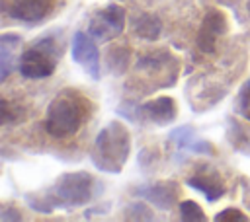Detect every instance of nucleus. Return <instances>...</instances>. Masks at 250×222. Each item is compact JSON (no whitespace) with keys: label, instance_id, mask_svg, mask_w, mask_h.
<instances>
[{"label":"nucleus","instance_id":"f03ea898","mask_svg":"<svg viewBox=\"0 0 250 222\" xmlns=\"http://www.w3.org/2000/svg\"><path fill=\"white\" fill-rule=\"evenodd\" d=\"M131 154V132L127 127L113 119L94 138L92 162L105 173H119Z\"/></svg>","mask_w":250,"mask_h":222},{"label":"nucleus","instance_id":"f3484780","mask_svg":"<svg viewBox=\"0 0 250 222\" xmlns=\"http://www.w3.org/2000/svg\"><path fill=\"white\" fill-rule=\"evenodd\" d=\"M129 58H131V53L127 47L123 45H115L107 51L105 55V64H107V70L115 76H121L125 74L127 66H129Z\"/></svg>","mask_w":250,"mask_h":222},{"label":"nucleus","instance_id":"6ab92c4d","mask_svg":"<svg viewBox=\"0 0 250 222\" xmlns=\"http://www.w3.org/2000/svg\"><path fill=\"white\" fill-rule=\"evenodd\" d=\"M178 208H180V218L182 220H188V222H201V220H205V212L201 210V206L195 201H189V199L180 201Z\"/></svg>","mask_w":250,"mask_h":222},{"label":"nucleus","instance_id":"dca6fc26","mask_svg":"<svg viewBox=\"0 0 250 222\" xmlns=\"http://www.w3.org/2000/svg\"><path fill=\"white\" fill-rule=\"evenodd\" d=\"M227 138L232 148L238 152L248 154L250 152V125L242 123L238 119H229L227 123Z\"/></svg>","mask_w":250,"mask_h":222},{"label":"nucleus","instance_id":"6e6552de","mask_svg":"<svg viewBox=\"0 0 250 222\" xmlns=\"http://www.w3.org/2000/svg\"><path fill=\"white\" fill-rule=\"evenodd\" d=\"M135 117L137 119H143L150 125H156V127H166L170 123L176 121L178 117V105L174 101V97H168V95H158L154 99H148L145 103H141L137 109H135Z\"/></svg>","mask_w":250,"mask_h":222},{"label":"nucleus","instance_id":"7ed1b4c3","mask_svg":"<svg viewBox=\"0 0 250 222\" xmlns=\"http://www.w3.org/2000/svg\"><path fill=\"white\" fill-rule=\"evenodd\" d=\"M100 181L88 171H66L62 173L45 193V203L55 208H78L88 204L96 197Z\"/></svg>","mask_w":250,"mask_h":222},{"label":"nucleus","instance_id":"9d476101","mask_svg":"<svg viewBox=\"0 0 250 222\" xmlns=\"http://www.w3.org/2000/svg\"><path fill=\"white\" fill-rule=\"evenodd\" d=\"M137 197L145 199L146 203L154 204L160 210H170L180 197V187L176 181L170 179H162V181H154V183H146L135 189Z\"/></svg>","mask_w":250,"mask_h":222},{"label":"nucleus","instance_id":"f8f14e48","mask_svg":"<svg viewBox=\"0 0 250 222\" xmlns=\"http://www.w3.org/2000/svg\"><path fill=\"white\" fill-rule=\"evenodd\" d=\"M55 6V0H10L8 14L23 23L43 21Z\"/></svg>","mask_w":250,"mask_h":222},{"label":"nucleus","instance_id":"423d86ee","mask_svg":"<svg viewBox=\"0 0 250 222\" xmlns=\"http://www.w3.org/2000/svg\"><path fill=\"white\" fill-rule=\"evenodd\" d=\"M135 70L145 72L148 76H156L158 88H170L178 80L180 66H178V60L174 58V55H170L168 51H156V53L139 56Z\"/></svg>","mask_w":250,"mask_h":222},{"label":"nucleus","instance_id":"a211bd4d","mask_svg":"<svg viewBox=\"0 0 250 222\" xmlns=\"http://www.w3.org/2000/svg\"><path fill=\"white\" fill-rule=\"evenodd\" d=\"M0 107H2V125L21 123L25 119V115H27V109L21 103H12L8 99H2Z\"/></svg>","mask_w":250,"mask_h":222},{"label":"nucleus","instance_id":"5701e85b","mask_svg":"<svg viewBox=\"0 0 250 222\" xmlns=\"http://www.w3.org/2000/svg\"><path fill=\"white\" fill-rule=\"evenodd\" d=\"M246 10H248V16H250V0L246 2Z\"/></svg>","mask_w":250,"mask_h":222},{"label":"nucleus","instance_id":"39448f33","mask_svg":"<svg viewBox=\"0 0 250 222\" xmlns=\"http://www.w3.org/2000/svg\"><path fill=\"white\" fill-rule=\"evenodd\" d=\"M125 29V8L119 4H109L98 10L88 23V33L98 43H107L119 37Z\"/></svg>","mask_w":250,"mask_h":222},{"label":"nucleus","instance_id":"412c9836","mask_svg":"<svg viewBox=\"0 0 250 222\" xmlns=\"http://www.w3.org/2000/svg\"><path fill=\"white\" fill-rule=\"evenodd\" d=\"M236 111L250 121V80H246L236 95Z\"/></svg>","mask_w":250,"mask_h":222},{"label":"nucleus","instance_id":"9b49d317","mask_svg":"<svg viewBox=\"0 0 250 222\" xmlns=\"http://www.w3.org/2000/svg\"><path fill=\"white\" fill-rule=\"evenodd\" d=\"M186 183H188L191 189L199 191L209 203H215V201L223 199L225 193H227V185H225L221 173L215 171L213 167H203V169L197 171L195 175L188 177Z\"/></svg>","mask_w":250,"mask_h":222},{"label":"nucleus","instance_id":"ddd939ff","mask_svg":"<svg viewBox=\"0 0 250 222\" xmlns=\"http://www.w3.org/2000/svg\"><path fill=\"white\" fill-rule=\"evenodd\" d=\"M168 138H170V142L176 144L178 150H191V152H197V154H215L213 144L207 142V140L197 138L191 125H182V127L172 129Z\"/></svg>","mask_w":250,"mask_h":222},{"label":"nucleus","instance_id":"f257e3e1","mask_svg":"<svg viewBox=\"0 0 250 222\" xmlns=\"http://www.w3.org/2000/svg\"><path fill=\"white\" fill-rule=\"evenodd\" d=\"M88 115L90 101L74 90H64L51 99L43 127L45 132L53 138H68L82 129Z\"/></svg>","mask_w":250,"mask_h":222},{"label":"nucleus","instance_id":"0eeeda50","mask_svg":"<svg viewBox=\"0 0 250 222\" xmlns=\"http://www.w3.org/2000/svg\"><path fill=\"white\" fill-rule=\"evenodd\" d=\"M70 55H72V60L76 64H80L90 78L100 80V51H98L96 39L88 31L86 33L84 31H76L72 35Z\"/></svg>","mask_w":250,"mask_h":222},{"label":"nucleus","instance_id":"aec40b11","mask_svg":"<svg viewBox=\"0 0 250 222\" xmlns=\"http://www.w3.org/2000/svg\"><path fill=\"white\" fill-rule=\"evenodd\" d=\"M123 218H127V220H152V212L145 203L135 201L123 208Z\"/></svg>","mask_w":250,"mask_h":222},{"label":"nucleus","instance_id":"4be33fe9","mask_svg":"<svg viewBox=\"0 0 250 222\" xmlns=\"http://www.w3.org/2000/svg\"><path fill=\"white\" fill-rule=\"evenodd\" d=\"M215 220L219 222H246L248 220V216L240 210V208H234V206H230V208H223L221 212H217L215 214Z\"/></svg>","mask_w":250,"mask_h":222},{"label":"nucleus","instance_id":"4468645a","mask_svg":"<svg viewBox=\"0 0 250 222\" xmlns=\"http://www.w3.org/2000/svg\"><path fill=\"white\" fill-rule=\"evenodd\" d=\"M131 29L139 39L145 41H156L162 33V21L156 14L150 12H139L131 18Z\"/></svg>","mask_w":250,"mask_h":222},{"label":"nucleus","instance_id":"2eb2a0df","mask_svg":"<svg viewBox=\"0 0 250 222\" xmlns=\"http://www.w3.org/2000/svg\"><path fill=\"white\" fill-rule=\"evenodd\" d=\"M21 43V35L12 33V31H4L0 35V82H6L12 64H14V55L16 49Z\"/></svg>","mask_w":250,"mask_h":222},{"label":"nucleus","instance_id":"20e7f679","mask_svg":"<svg viewBox=\"0 0 250 222\" xmlns=\"http://www.w3.org/2000/svg\"><path fill=\"white\" fill-rule=\"evenodd\" d=\"M62 51L64 45L57 37V33H45L43 37H37L31 43V47H27L21 53L18 60V70L23 78L29 80L49 78L57 70Z\"/></svg>","mask_w":250,"mask_h":222},{"label":"nucleus","instance_id":"1a4fd4ad","mask_svg":"<svg viewBox=\"0 0 250 222\" xmlns=\"http://www.w3.org/2000/svg\"><path fill=\"white\" fill-rule=\"evenodd\" d=\"M227 29H229V23H227L225 14L217 8H209L205 12L199 31H197V47L203 53H215L217 41H219V37H223L227 33Z\"/></svg>","mask_w":250,"mask_h":222}]
</instances>
